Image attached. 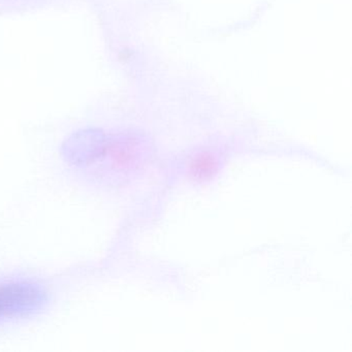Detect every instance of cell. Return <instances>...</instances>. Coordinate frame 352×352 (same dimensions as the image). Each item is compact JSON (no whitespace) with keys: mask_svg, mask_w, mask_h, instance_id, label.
Returning <instances> with one entry per match:
<instances>
[{"mask_svg":"<svg viewBox=\"0 0 352 352\" xmlns=\"http://www.w3.org/2000/svg\"><path fill=\"white\" fill-rule=\"evenodd\" d=\"M47 300L46 288L34 280L12 278L0 281V324L32 314Z\"/></svg>","mask_w":352,"mask_h":352,"instance_id":"cell-1","label":"cell"}]
</instances>
